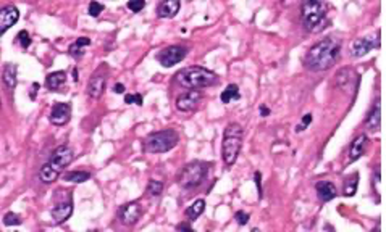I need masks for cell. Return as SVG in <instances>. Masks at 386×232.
Masks as SVG:
<instances>
[{"mask_svg": "<svg viewBox=\"0 0 386 232\" xmlns=\"http://www.w3.org/2000/svg\"><path fill=\"white\" fill-rule=\"evenodd\" d=\"M341 54V40L328 36L319 44L308 49L305 54L304 63L311 71H327L338 62Z\"/></svg>", "mask_w": 386, "mask_h": 232, "instance_id": "6da1fadb", "label": "cell"}, {"mask_svg": "<svg viewBox=\"0 0 386 232\" xmlns=\"http://www.w3.org/2000/svg\"><path fill=\"white\" fill-rule=\"evenodd\" d=\"M175 79L183 87H189L191 90L209 87L218 81V76L202 66H187L175 74Z\"/></svg>", "mask_w": 386, "mask_h": 232, "instance_id": "7a4b0ae2", "label": "cell"}, {"mask_svg": "<svg viewBox=\"0 0 386 232\" xmlns=\"http://www.w3.org/2000/svg\"><path fill=\"white\" fill-rule=\"evenodd\" d=\"M243 135H244V129L239 123H231L226 126L225 134H223L221 157L228 166H233L238 160V155L243 147Z\"/></svg>", "mask_w": 386, "mask_h": 232, "instance_id": "3957f363", "label": "cell"}, {"mask_svg": "<svg viewBox=\"0 0 386 232\" xmlns=\"http://www.w3.org/2000/svg\"><path fill=\"white\" fill-rule=\"evenodd\" d=\"M179 135L173 129H164V131L152 132L145 139L144 147L150 153H165L171 150L178 144Z\"/></svg>", "mask_w": 386, "mask_h": 232, "instance_id": "277c9868", "label": "cell"}, {"mask_svg": "<svg viewBox=\"0 0 386 232\" xmlns=\"http://www.w3.org/2000/svg\"><path fill=\"white\" fill-rule=\"evenodd\" d=\"M207 174H209L207 163L192 161V163H189V165L184 166V169L181 171V174H179L178 182L184 189H194V187H199L204 182Z\"/></svg>", "mask_w": 386, "mask_h": 232, "instance_id": "5b68a950", "label": "cell"}, {"mask_svg": "<svg viewBox=\"0 0 386 232\" xmlns=\"http://www.w3.org/2000/svg\"><path fill=\"white\" fill-rule=\"evenodd\" d=\"M301 15H302V24L307 31H315L325 15H327V4L319 2V0H308L304 2L301 7Z\"/></svg>", "mask_w": 386, "mask_h": 232, "instance_id": "8992f818", "label": "cell"}, {"mask_svg": "<svg viewBox=\"0 0 386 232\" xmlns=\"http://www.w3.org/2000/svg\"><path fill=\"white\" fill-rule=\"evenodd\" d=\"M186 54H187V49L186 47H181V45H170L164 50H160L157 54V60L159 63L162 66L165 68H170L173 65H178L181 60L186 58Z\"/></svg>", "mask_w": 386, "mask_h": 232, "instance_id": "52a82bcc", "label": "cell"}, {"mask_svg": "<svg viewBox=\"0 0 386 232\" xmlns=\"http://www.w3.org/2000/svg\"><path fill=\"white\" fill-rule=\"evenodd\" d=\"M73 213V202L70 192H63V199L57 197L55 199V206L52 208V218L55 221V224H62L68 218L71 216Z\"/></svg>", "mask_w": 386, "mask_h": 232, "instance_id": "ba28073f", "label": "cell"}, {"mask_svg": "<svg viewBox=\"0 0 386 232\" xmlns=\"http://www.w3.org/2000/svg\"><path fill=\"white\" fill-rule=\"evenodd\" d=\"M73 157H74V153L68 145H60L58 149H55V152L52 153V157H50V160L47 163L57 171V173H62L63 168H66L73 161Z\"/></svg>", "mask_w": 386, "mask_h": 232, "instance_id": "9c48e42d", "label": "cell"}, {"mask_svg": "<svg viewBox=\"0 0 386 232\" xmlns=\"http://www.w3.org/2000/svg\"><path fill=\"white\" fill-rule=\"evenodd\" d=\"M141 214H142V208H141V205L138 202H130V203L123 205L122 208L118 210V218L125 226L136 224V222L139 221Z\"/></svg>", "mask_w": 386, "mask_h": 232, "instance_id": "30bf717a", "label": "cell"}, {"mask_svg": "<svg viewBox=\"0 0 386 232\" xmlns=\"http://www.w3.org/2000/svg\"><path fill=\"white\" fill-rule=\"evenodd\" d=\"M104 66L105 65H102V68L91 77V81L88 84V96L92 97V99H99L105 90L107 74H104Z\"/></svg>", "mask_w": 386, "mask_h": 232, "instance_id": "8fae6325", "label": "cell"}, {"mask_svg": "<svg viewBox=\"0 0 386 232\" xmlns=\"http://www.w3.org/2000/svg\"><path fill=\"white\" fill-rule=\"evenodd\" d=\"M71 118V105L70 103H55L52 111H50V123L55 126H63L70 121Z\"/></svg>", "mask_w": 386, "mask_h": 232, "instance_id": "7c38bea8", "label": "cell"}, {"mask_svg": "<svg viewBox=\"0 0 386 232\" xmlns=\"http://www.w3.org/2000/svg\"><path fill=\"white\" fill-rule=\"evenodd\" d=\"M18 20H20V12L16 7L7 5L4 8H0V34L7 32Z\"/></svg>", "mask_w": 386, "mask_h": 232, "instance_id": "4fadbf2b", "label": "cell"}, {"mask_svg": "<svg viewBox=\"0 0 386 232\" xmlns=\"http://www.w3.org/2000/svg\"><path fill=\"white\" fill-rule=\"evenodd\" d=\"M202 99V94L199 90H189L179 96L176 99V110L179 111H192Z\"/></svg>", "mask_w": 386, "mask_h": 232, "instance_id": "5bb4252c", "label": "cell"}, {"mask_svg": "<svg viewBox=\"0 0 386 232\" xmlns=\"http://www.w3.org/2000/svg\"><path fill=\"white\" fill-rule=\"evenodd\" d=\"M378 44H380L378 36H375V34H372V36H367V37H362V39H357V40H354V44H353V55L357 57V58L364 57L372 49L378 47Z\"/></svg>", "mask_w": 386, "mask_h": 232, "instance_id": "9a60e30c", "label": "cell"}, {"mask_svg": "<svg viewBox=\"0 0 386 232\" xmlns=\"http://www.w3.org/2000/svg\"><path fill=\"white\" fill-rule=\"evenodd\" d=\"M336 84L342 90L353 92L357 84V74L354 73V70H351V68H342V70L336 73Z\"/></svg>", "mask_w": 386, "mask_h": 232, "instance_id": "2e32d148", "label": "cell"}, {"mask_svg": "<svg viewBox=\"0 0 386 232\" xmlns=\"http://www.w3.org/2000/svg\"><path fill=\"white\" fill-rule=\"evenodd\" d=\"M367 145H368V139H367V135L365 134H360V135H357L356 139H354V142L351 144V149H349V157H348V161L349 163H353V161H356V160H359L362 155L365 153V150H367Z\"/></svg>", "mask_w": 386, "mask_h": 232, "instance_id": "e0dca14e", "label": "cell"}, {"mask_svg": "<svg viewBox=\"0 0 386 232\" xmlns=\"http://www.w3.org/2000/svg\"><path fill=\"white\" fill-rule=\"evenodd\" d=\"M315 191H317V195H319V199L322 202H330L338 195L336 185H334L333 182H330V180H319V182L315 184Z\"/></svg>", "mask_w": 386, "mask_h": 232, "instance_id": "ac0fdd59", "label": "cell"}, {"mask_svg": "<svg viewBox=\"0 0 386 232\" xmlns=\"http://www.w3.org/2000/svg\"><path fill=\"white\" fill-rule=\"evenodd\" d=\"M179 7H181L179 0H165V2H162L159 5L157 13L160 18H173V16L179 12Z\"/></svg>", "mask_w": 386, "mask_h": 232, "instance_id": "d6986e66", "label": "cell"}, {"mask_svg": "<svg viewBox=\"0 0 386 232\" xmlns=\"http://www.w3.org/2000/svg\"><path fill=\"white\" fill-rule=\"evenodd\" d=\"M66 81V74L65 71H55V73H50L46 77V87L49 90H58Z\"/></svg>", "mask_w": 386, "mask_h": 232, "instance_id": "ffe728a7", "label": "cell"}, {"mask_svg": "<svg viewBox=\"0 0 386 232\" xmlns=\"http://www.w3.org/2000/svg\"><path fill=\"white\" fill-rule=\"evenodd\" d=\"M16 65H12V63H7L5 68H4V84L5 87L8 90H13L16 87Z\"/></svg>", "mask_w": 386, "mask_h": 232, "instance_id": "44dd1931", "label": "cell"}, {"mask_svg": "<svg viewBox=\"0 0 386 232\" xmlns=\"http://www.w3.org/2000/svg\"><path fill=\"white\" fill-rule=\"evenodd\" d=\"M381 113H380V105L376 102V105H373V108L370 110L367 119H365V126L370 129V131H378L380 129V121H381Z\"/></svg>", "mask_w": 386, "mask_h": 232, "instance_id": "7402d4cb", "label": "cell"}, {"mask_svg": "<svg viewBox=\"0 0 386 232\" xmlns=\"http://www.w3.org/2000/svg\"><path fill=\"white\" fill-rule=\"evenodd\" d=\"M60 176V173H57V171L49 165V163H46L44 166L41 168V171H39V177H41V180L44 184H52V182H55L57 180V177Z\"/></svg>", "mask_w": 386, "mask_h": 232, "instance_id": "603a6c76", "label": "cell"}, {"mask_svg": "<svg viewBox=\"0 0 386 232\" xmlns=\"http://www.w3.org/2000/svg\"><path fill=\"white\" fill-rule=\"evenodd\" d=\"M63 179L71 184H81V182H86L88 179H91V173H88V171H70V173H66L63 176Z\"/></svg>", "mask_w": 386, "mask_h": 232, "instance_id": "cb8c5ba5", "label": "cell"}, {"mask_svg": "<svg viewBox=\"0 0 386 232\" xmlns=\"http://www.w3.org/2000/svg\"><path fill=\"white\" fill-rule=\"evenodd\" d=\"M204 210H205V202L201 199V200H196L189 208L186 210V216H187V219H191V221H194V219H197L201 216V214L204 213Z\"/></svg>", "mask_w": 386, "mask_h": 232, "instance_id": "d4e9b609", "label": "cell"}, {"mask_svg": "<svg viewBox=\"0 0 386 232\" xmlns=\"http://www.w3.org/2000/svg\"><path fill=\"white\" fill-rule=\"evenodd\" d=\"M239 97V87L236 84H229L226 85V89L221 92V102L223 103H229L231 100H238Z\"/></svg>", "mask_w": 386, "mask_h": 232, "instance_id": "484cf974", "label": "cell"}, {"mask_svg": "<svg viewBox=\"0 0 386 232\" xmlns=\"http://www.w3.org/2000/svg\"><path fill=\"white\" fill-rule=\"evenodd\" d=\"M357 180H359L357 174H354L351 179H346V182H344V195L346 197L356 195V192H357Z\"/></svg>", "mask_w": 386, "mask_h": 232, "instance_id": "4316f807", "label": "cell"}, {"mask_svg": "<svg viewBox=\"0 0 386 232\" xmlns=\"http://www.w3.org/2000/svg\"><path fill=\"white\" fill-rule=\"evenodd\" d=\"M147 192L153 197H159V195H162V192H164V184H162L160 180L150 179L149 185H147Z\"/></svg>", "mask_w": 386, "mask_h": 232, "instance_id": "83f0119b", "label": "cell"}, {"mask_svg": "<svg viewBox=\"0 0 386 232\" xmlns=\"http://www.w3.org/2000/svg\"><path fill=\"white\" fill-rule=\"evenodd\" d=\"M4 224L5 226H20L21 224V218L15 213H7L4 216Z\"/></svg>", "mask_w": 386, "mask_h": 232, "instance_id": "f1b7e54d", "label": "cell"}, {"mask_svg": "<svg viewBox=\"0 0 386 232\" xmlns=\"http://www.w3.org/2000/svg\"><path fill=\"white\" fill-rule=\"evenodd\" d=\"M16 42L23 47V49H28L29 45H31V37H29V34L26 32V31H21L18 36H16Z\"/></svg>", "mask_w": 386, "mask_h": 232, "instance_id": "f546056e", "label": "cell"}, {"mask_svg": "<svg viewBox=\"0 0 386 232\" xmlns=\"http://www.w3.org/2000/svg\"><path fill=\"white\" fill-rule=\"evenodd\" d=\"M104 12V5H102L100 2H91L89 5V15L92 16V18H97V16Z\"/></svg>", "mask_w": 386, "mask_h": 232, "instance_id": "4dcf8cb0", "label": "cell"}, {"mask_svg": "<svg viewBox=\"0 0 386 232\" xmlns=\"http://www.w3.org/2000/svg\"><path fill=\"white\" fill-rule=\"evenodd\" d=\"M144 7H145V2H144V0H130V2H128V8H130V10H131V12H134V13L141 12Z\"/></svg>", "mask_w": 386, "mask_h": 232, "instance_id": "1f68e13d", "label": "cell"}, {"mask_svg": "<svg viewBox=\"0 0 386 232\" xmlns=\"http://www.w3.org/2000/svg\"><path fill=\"white\" fill-rule=\"evenodd\" d=\"M126 103H136V105H142V96L141 94H128L125 96Z\"/></svg>", "mask_w": 386, "mask_h": 232, "instance_id": "d6a6232c", "label": "cell"}, {"mask_svg": "<svg viewBox=\"0 0 386 232\" xmlns=\"http://www.w3.org/2000/svg\"><path fill=\"white\" fill-rule=\"evenodd\" d=\"M235 219L238 221V224H239V226H246L247 222H249V214H247L246 211H236Z\"/></svg>", "mask_w": 386, "mask_h": 232, "instance_id": "836d02e7", "label": "cell"}, {"mask_svg": "<svg viewBox=\"0 0 386 232\" xmlns=\"http://www.w3.org/2000/svg\"><path fill=\"white\" fill-rule=\"evenodd\" d=\"M68 52H70V55L73 57V58H81L83 57V47H80V45H76V44H73V45H70V49H68Z\"/></svg>", "mask_w": 386, "mask_h": 232, "instance_id": "e575fe53", "label": "cell"}, {"mask_svg": "<svg viewBox=\"0 0 386 232\" xmlns=\"http://www.w3.org/2000/svg\"><path fill=\"white\" fill-rule=\"evenodd\" d=\"M74 44L80 45V47H88V45H91V39L89 37H78Z\"/></svg>", "mask_w": 386, "mask_h": 232, "instance_id": "d590c367", "label": "cell"}, {"mask_svg": "<svg viewBox=\"0 0 386 232\" xmlns=\"http://www.w3.org/2000/svg\"><path fill=\"white\" fill-rule=\"evenodd\" d=\"M254 177H255V185H257V189H259V195L262 194V184H260V179H262V174L257 171V173L254 174Z\"/></svg>", "mask_w": 386, "mask_h": 232, "instance_id": "8d00e7d4", "label": "cell"}, {"mask_svg": "<svg viewBox=\"0 0 386 232\" xmlns=\"http://www.w3.org/2000/svg\"><path fill=\"white\" fill-rule=\"evenodd\" d=\"M311 123H312V115H311V113L304 115V118H302V124H301V126L305 129V127H307L308 124H311Z\"/></svg>", "mask_w": 386, "mask_h": 232, "instance_id": "74e56055", "label": "cell"}, {"mask_svg": "<svg viewBox=\"0 0 386 232\" xmlns=\"http://www.w3.org/2000/svg\"><path fill=\"white\" fill-rule=\"evenodd\" d=\"M178 230H179V232H196V230L191 229V226L187 224V222H183V224H179V226H178Z\"/></svg>", "mask_w": 386, "mask_h": 232, "instance_id": "f35d334b", "label": "cell"}, {"mask_svg": "<svg viewBox=\"0 0 386 232\" xmlns=\"http://www.w3.org/2000/svg\"><path fill=\"white\" fill-rule=\"evenodd\" d=\"M113 92H117V94H123V92H125V85H123L122 82H117V84L113 85Z\"/></svg>", "mask_w": 386, "mask_h": 232, "instance_id": "ab89813d", "label": "cell"}, {"mask_svg": "<svg viewBox=\"0 0 386 232\" xmlns=\"http://www.w3.org/2000/svg\"><path fill=\"white\" fill-rule=\"evenodd\" d=\"M39 89V84L37 82H34L32 84V90H31V99L34 100V99H36V90Z\"/></svg>", "mask_w": 386, "mask_h": 232, "instance_id": "60d3db41", "label": "cell"}, {"mask_svg": "<svg viewBox=\"0 0 386 232\" xmlns=\"http://www.w3.org/2000/svg\"><path fill=\"white\" fill-rule=\"evenodd\" d=\"M260 115H262V116H268V115H270V110H268L267 107H265V105H262V107H260Z\"/></svg>", "mask_w": 386, "mask_h": 232, "instance_id": "b9f144b4", "label": "cell"}, {"mask_svg": "<svg viewBox=\"0 0 386 232\" xmlns=\"http://www.w3.org/2000/svg\"><path fill=\"white\" fill-rule=\"evenodd\" d=\"M78 76H80V74H78V68H73V79L78 81Z\"/></svg>", "mask_w": 386, "mask_h": 232, "instance_id": "7bdbcfd3", "label": "cell"}, {"mask_svg": "<svg viewBox=\"0 0 386 232\" xmlns=\"http://www.w3.org/2000/svg\"><path fill=\"white\" fill-rule=\"evenodd\" d=\"M251 232H260V230H259V229H257V227H255V229H252Z\"/></svg>", "mask_w": 386, "mask_h": 232, "instance_id": "ee69618b", "label": "cell"}, {"mask_svg": "<svg viewBox=\"0 0 386 232\" xmlns=\"http://www.w3.org/2000/svg\"><path fill=\"white\" fill-rule=\"evenodd\" d=\"M372 232H380V229H378V227H376V229H373Z\"/></svg>", "mask_w": 386, "mask_h": 232, "instance_id": "f6af8a7d", "label": "cell"}]
</instances>
